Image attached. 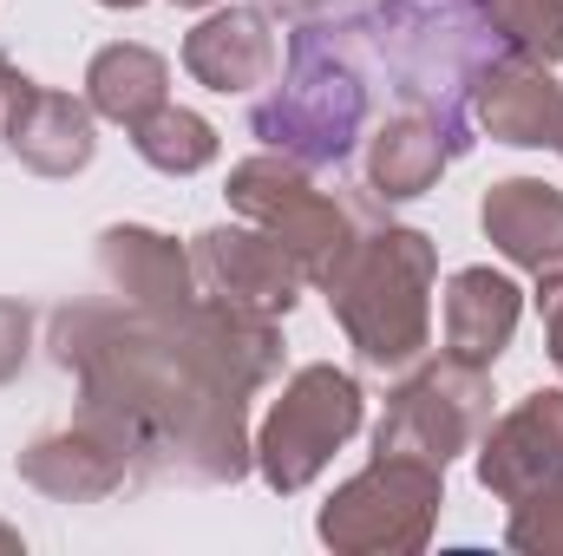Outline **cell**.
I'll return each instance as SVG.
<instances>
[{
    "label": "cell",
    "mask_w": 563,
    "mask_h": 556,
    "mask_svg": "<svg viewBox=\"0 0 563 556\" xmlns=\"http://www.w3.org/2000/svg\"><path fill=\"white\" fill-rule=\"evenodd\" d=\"M92 105L86 99H73V92H53V86H20L13 92V105H7V125H0V138L13 151V164H26L33 177H73V170H86L92 164Z\"/></svg>",
    "instance_id": "cell-13"
},
{
    "label": "cell",
    "mask_w": 563,
    "mask_h": 556,
    "mask_svg": "<svg viewBox=\"0 0 563 556\" xmlns=\"http://www.w3.org/2000/svg\"><path fill=\"white\" fill-rule=\"evenodd\" d=\"M26 347H33V308L26 301H0V387L26 367Z\"/></svg>",
    "instance_id": "cell-23"
},
{
    "label": "cell",
    "mask_w": 563,
    "mask_h": 556,
    "mask_svg": "<svg viewBox=\"0 0 563 556\" xmlns=\"http://www.w3.org/2000/svg\"><path fill=\"white\" fill-rule=\"evenodd\" d=\"M26 86V73L13 66V59H0V125H7V105H13V92Z\"/></svg>",
    "instance_id": "cell-26"
},
{
    "label": "cell",
    "mask_w": 563,
    "mask_h": 556,
    "mask_svg": "<svg viewBox=\"0 0 563 556\" xmlns=\"http://www.w3.org/2000/svg\"><path fill=\"white\" fill-rule=\"evenodd\" d=\"M374 59H367V40H361V20L341 13V20H301L295 40H288V73L282 86L250 112V132L308 164V170H328L341 157H354V144L367 132V105H374Z\"/></svg>",
    "instance_id": "cell-3"
},
{
    "label": "cell",
    "mask_w": 563,
    "mask_h": 556,
    "mask_svg": "<svg viewBox=\"0 0 563 556\" xmlns=\"http://www.w3.org/2000/svg\"><path fill=\"white\" fill-rule=\"evenodd\" d=\"M485 425H492L485 367H465V360L445 354L387 400V413L374 425V452H407V458H426V465H452L459 452L478 445Z\"/></svg>",
    "instance_id": "cell-8"
},
{
    "label": "cell",
    "mask_w": 563,
    "mask_h": 556,
    "mask_svg": "<svg viewBox=\"0 0 563 556\" xmlns=\"http://www.w3.org/2000/svg\"><path fill=\"white\" fill-rule=\"evenodd\" d=\"M99 7H119V13H132V7H144V0H99Z\"/></svg>",
    "instance_id": "cell-28"
},
{
    "label": "cell",
    "mask_w": 563,
    "mask_h": 556,
    "mask_svg": "<svg viewBox=\"0 0 563 556\" xmlns=\"http://www.w3.org/2000/svg\"><path fill=\"white\" fill-rule=\"evenodd\" d=\"M478 223L492 236V249L531 276L563 269V190H551L544 177H505L485 190Z\"/></svg>",
    "instance_id": "cell-15"
},
{
    "label": "cell",
    "mask_w": 563,
    "mask_h": 556,
    "mask_svg": "<svg viewBox=\"0 0 563 556\" xmlns=\"http://www.w3.org/2000/svg\"><path fill=\"white\" fill-rule=\"evenodd\" d=\"M20 478L53 504H99V498L125 491L139 471H132V452L112 432L73 419L66 432H46L20 452Z\"/></svg>",
    "instance_id": "cell-12"
},
{
    "label": "cell",
    "mask_w": 563,
    "mask_h": 556,
    "mask_svg": "<svg viewBox=\"0 0 563 556\" xmlns=\"http://www.w3.org/2000/svg\"><path fill=\"white\" fill-rule=\"evenodd\" d=\"M472 119L485 125V138L498 144H525V151H558L563 138V86L551 79L544 59H525V53H498L478 86H472Z\"/></svg>",
    "instance_id": "cell-11"
},
{
    "label": "cell",
    "mask_w": 563,
    "mask_h": 556,
    "mask_svg": "<svg viewBox=\"0 0 563 556\" xmlns=\"http://www.w3.org/2000/svg\"><path fill=\"white\" fill-rule=\"evenodd\" d=\"M361 413H367V393H361V380L347 367H328V360L295 367L288 387H282V400L263 419V432H256V471H263V485L282 491V498L308 491L328 471V458L361 432Z\"/></svg>",
    "instance_id": "cell-6"
},
{
    "label": "cell",
    "mask_w": 563,
    "mask_h": 556,
    "mask_svg": "<svg viewBox=\"0 0 563 556\" xmlns=\"http://www.w3.org/2000/svg\"><path fill=\"white\" fill-rule=\"evenodd\" d=\"M505 544L525 556H563V485L551 491H531L511 504V524H505Z\"/></svg>",
    "instance_id": "cell-22"
},
{
    "label": "cell",
    "mask_w": 563,
    "mask_h": 556,
    "mask_svg": "<svg viewBox=\"0 0 563 556\" xmlns=\"http://www.w3.org/2000/svg\"><path fill=\"white\" fill-rule=\"evenodd\" d=\"M0 551H7V556H20V551H26V544H20V531H7V524H0Z\"/></svg>",
    "instance_id": "cell-27"
},
{
    "label": "cell",
    "mask_w": 563,
    "mask_h": 556,
    "mask_svg": "<svg viewBox=\"0 0 563 556\" xmlns=\"http://www.w3.org/2000/svg\"><path fill=\"white\" fill-rule=\"evenodd\" d=\"M190 269H197V288L217 294V301H236V308H256V314H288L295 294H301V269L295 256L282 249L269 230L256 223H223V230H203L190 243Z\"/></svg>",
    "instance_id": "cell-10"
},
{
    "label": "cell",
    "mask_w": 563,
    "mask_h": 556,
    "mask_svg": "<svg viewBox=\"0 0 563 556\" xmlns=\"http://www.w3.org/2000/svg\"><path fill=\"white\" fill-rule=\"evenodd\" d=\"M53 360L79 374V419L132 452L139 478L236 485L256 465L250 393L282 367L276 314L190 294L79 301L53 314Z\"/></svg>",
    "instance_id": "cell-1"
},
{
    "label": "cell",
    "mask_w": 563,
    "mask_h": 556,
    "mask_svg": "<svg viewBox=\"0 0 563 556\" xmlns=\"http://www.w3.org/2000/svg\"><path fill=\"white\" fill-rule=\"evenodd\" d=\"M459 151L445 138V125L439 119H426L413 105H400V112H387L380 125H374V138H367V190L380 197V203H413L426 197L432 184H439V170L452 164Z\"/></svg>",
    "instance_id": "cell-17"
},
{
    "label": "cell",
    "mask_w": 563,
    "mask_h": 556,
    "mask_svg": "<svg viewBox=\"0 0 563 556\" xmlns=\"http://www.w3.org/2000/svg\"><path fill=\"white\" fill-rule=\"evenodd\" d=\"M445 504V465H426L407 452H374L367 471H354L314 518V537L347 556H407L426 551Z\"/></svg>",
    "instance_id": "cell-5"
},
{
    "label": "cell",
    "mask_w": 563,
    "mask_h": 556,
    "mask_svg": "<svg viewBox=\"0 0 563 556\" xmlns=\"http://www.w3.org/2000/svg\"><path fill=\"white\" fill-rule=\"evenodd\" d=\"M132 151H139L151 170H164V177H197L203 164H217V125L203 119V112H190V105H157L151 119L132 125Z\"/></svg>",
    "instance_id": "cell-20"
},
{
    "label": "cell",
    "mask_w": 563,
    "mask_h": 556,
    "mask_svg": "<svg viewBox=\"0 0 563 556\" xmlns=\"http://www.w3.org/2000/svg\"><path fill=\"white\" fill-rule=\"evenodd\" d=\"M256 7H263L269 20H295V26H301V20H314V13H328L334 0H256Z\"/></svg>",
    "instance_id": "cell-25"
},
{
    "label": "cell",
    "mask_w": 563,
    "mask_h": 556,
    "mask_svg": "<svg viewBox=\"0 0 563 556\" xmlns=\"http://www.w3.org/2000/svg\"><path fill=\"white\" fill-rule=\"evenodd\" d=\"M374 73L394 79V99L445 125L452 151H472V86L505 53L478 0H374L354 13Z\"/></svg>",
    "instance_id": "cell-2"
},
{
    "label": "cell",
    "mask_w": 563,
    "mask_h": 556,
    "mask_svg": "<svg viewBox=\"0 0 563 556\" xmlns=\"http://www.w3.org/2000/svg\"><path fill=\"white\" fill-rule=\"evenodd\" d=\"M184 73L210 92H256L276 73V26L263 7H217L203 26L184 33Z\"/></svg>",
    "instance_id": "cell-14"
},
{
    "label": "cell",
    "mask_w": 563,
    "mask_h": 556,
    "mask_svg": "<svg viewBox=\"0 0 563 556\" xmlns=\"http://www.w3.org/2000/svg\"><path fill=\"white\" fill-rule=\"evenodd\" d=\"M170 7H217V0H170Z\"/></svg>",
    "instance_id": "cell-29"
},
{
    "label": "cell",
    "mask_w": 563,
    "mask_h": 556,
    "mask_svg": "<svg viewBox=\"0 0 563 556\" xmlns=\"http://www.w3.org/2000/svg\"><path fill=\"white\" fill-rule=\"evenodd\" d=\"M223 197H230V210H236L243 223L269 230L308 281L328 276V269L341 263V249L354 243V230H361V210H347L341 197L314 190L308 164H295V157H282V151L243 157V164L230 170Z\"/></svg>",
    "instance_id": "cell-7"
},
{
    "label": "cell",
    "mask_w": 563,
    "mask_h": 556,
    "mask_svg": "<svg viewBox=\"0 0 563 556\" xmlns=\"http://www.w3.org/2000/svg\"><path fill=\"white\" fill-rule=\"evenodd\" d=\"M518 314H525V288L511 276H498L485 263L459 269V276L445 281V354L492 374V360L518 334Z\"/></svg>",
    "instance_id": "cell-16"
},
{
    "label": "cell",
    "mask_w": 563,
    "mask_h": 556,
    "mask_svg": "<svg viewBox=\"0 0 563 556\" xmlns=\"http://www.w3.org/2000/svg\"><path fill=\"white\" fill-rule=\"evenodd\" d=\"M558 151H563V138H558Z\"/></svg>",
    "instance_id": "cell-30"
},
{
    "label": "cell",
    "mask_w": 563,
    "mask_h": 556,
    "mask_svg": "<svg viewBox=\"0 0 563 556\" xmlns=\"http://www.w3.org/2000/svg\"><path fill=\"white\" fill-rule=\"evenodd\" d=\"M432 281H439V249L426 230L367 223L354 230L341 263L321 276V288L354 354L394 374V367H413L432 341Z\"/></svg>",
    "instance_id": "cell-4"
},
{
    "label": "cell",
    "mask_w": 563,
    "mask_h": 556,
    "mask_svg": "<svg viewBox=\"0 0 563 556\" xmlns=\"http://www.w3.org/2000/svg\"><path fill=\"white\" fill-rule=\"evenodd\" d=\"M478 13L511 53L544 59V66L563 59V0H478Z\"/></svg>",
    "instance_id": "cell-21"
},
{
    "label": "cell",
    "mask_w": 563,
    "mask_h": 556,
    "mask_svg": "<svg viewBox=\"0 0 563 556\" xmlns=\"http://www.w3.org/2000/svg\"><path fill=\"white\" fill-rule=\"evenodd\" d=\"M538 314H544V347H551V360L563 374V269L538 276Z\"/></svg>",
    "instance_id": "cell-24"
},
{
    "label": "cell",
    "mask_w": 563,
    "mask_h": 556,
    "mask_svg": "<svg viewBox=\"0 0 563 556\" xmlns=\"http://www.w3.org/2000/svg\"><path fill=\"white\" fill-rule=\"evenodd\" d=\"M99 276L112 281L119 301H151V308L197 294L190 249H177L164 230H144V223H112L99 236Z\"/></svg>",
    "instance_id": "cell-18"
},
{
    "label": "cell",
    "mask_w": 563,
    "mask_h": 556,
    "mask_svg": "<svg viewBox=\"0 0 563 556\" xmlns=\"http://www.w3.org/2000/svg\"><path fill=\"white\" fill-rule=\"evenodd\" d=\"M478 485L498 504L563 485V387L525 393L511 413L478 432Z\"/></svg>",
    "instance_id": "cell-9"
},
{
    "label": "cell",
    "mask_w": 563,
    "mask_h": 556,
    "mask_svg": "<svg viewBox=\"0 0 563 556\" xmlns=\"http://www.w3.org/2000/svg\"><path fill=\"white\" fill-rule=\"evenodd\" d=\"M86 105L132 132L157 105H170V59L151 53V46H132V40L99 46L92 66H86Z\"/></svg>",
    "instance_id": "cell-19"
}]
</instances>
